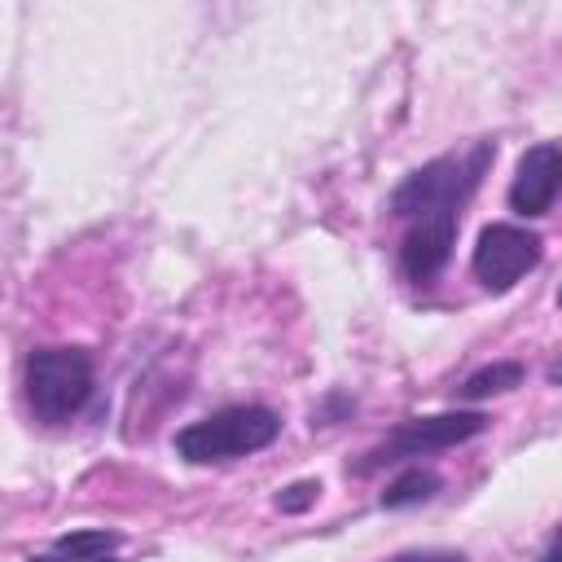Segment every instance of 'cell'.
Returning <instances> with one entry per match:
<instances>
[{
  "mask_svg": "<svg viewBox=\"0 0 562 562\" xmlns=\"http://www.w3.org/2000/svg\"><path fill=\"white\" fill-rule=\"evenodd\" d=\"M496 162L492 140H474L461 154L430 158L426 167L408 171L391 193V215L400 220H426V215H461L470 193L483 184L487 167Z\"/></svg>",
  "mask_w": 562,
  "mask_h": 562,
  "instance_id": "obj_1",
  "label": "cell"
},
{
  "mask_svg": "<svg viewBox=\"0 0 562 562\" xmlns=\"http://www.w3.org/2000/svg\"><path fill=\"white\" fill-rule=\"evenodd\" d=\"M281 435V417L263 404H233L176 430V457L189 465H224L263 452Z\"/></svg>",
  "mask_w": 562,
  "mask_h": 562,
  "instance_id": "obj_2",
  "label": "cell"
},
{
  "mask_svg": "<svg viewBox=\"0 0 562 562\" xmlns=\"http://www.w3.org/2000/svg\"><path fill=\"white\" fill-rule=\"evenodd\" d=\"M92 356L83 347H40L26 356V404L40 422L61 426L92 400Z\"/></svg>",
  "mask_w": 562,
  "mask_h": 562,
  "instance_id": "obj_3",
  "label": "cell"
},
{
  "mask_svg": "<svg viewBox=\"0 0 562 562\" xmlns=\"http://www.w3.org/2000/svg\"><path fill=\"white\" fill-rule=\"evenodd\" d=\"M487 430V413L479 408H457V413H430V417H408L400 422L378 448H369L351 474H373L382 465H395V461H413V457H426V452H439V448H457L474 435Z\"/></svg>",
  "mask_w": 562,
  "mask_h": 562,
  "instance_id": "obj_4",
  "label": "cell"
},
{
  "mask_svg": "<svg viewBox=\"0 0 562 562\" xmlns=\"http://www.w3.org/2000/svg\"><path fill=\"white\" fill-rule=\"evenodd\" d=\"M544 259V241L540 233L522 228V224H487L474 241L470 255V272L487 294H505L514 290L536 263Z\"/></svg>",
  "mask_w": 562,
  "mask_h": 562,
  "instance_id": "obj_5",
  "label": "cell"
},
{
  "mask_svg": "<svg viewBox=\"0 0 562 562\" xmlns=\"http://www.w3.org/2000/svg\"><path fill=\"white\" fill-rule=\"evenodd\" d=\"M558 198H562V145L558 140H540L514 167L509 211L522 215V220H536V215H549Z\"/></svg>",
  "mask_w": 562,
  "mask_h": 562,
  "instance_id": "obj_6",
  "label": "cell"
},
{
  "mask_svg": "<svg viewBox=\"0 0 562 562\" xmlns=\"http://www.w3.org/2000/svg\"><path fill=\"white\" fill-rule=\"evenodd\" d=\"M457 228H461V215H426V220H413V228L400 241V268H404V277L413 285H430L448 268L452 246H457Z\"/></svg>",
  "mask_w": 562,
  "mask_h": 562,
  "instance_id": "obj_7",
  "label": "cell"
},
{
  "mask_svg": "<svg viewBox=\"0 0 562 562\" xmlns=\"http://www.w3.org/2000/svg\"><path fill=\"white\" fill-rule=\"evenodd\" d=\"M522 378H527V369H522L518 360H496V364L474 369V373L457 386V395L470 400V404H479V400H487V395H505V391L522 386Z\"/></svg>",
  "mask_w": 562,
  "mask_h": 562,
  "instance_id": "obj_8",
  "label": "cell"
},
{
  "mask_svg": "<svg viewBox=\"0 0 562 562\" xmlns=\"http://www.w3.org/2000/svg\"><path fill=\"white\" fill-rule=\"evenodd\" d=\"M119 549V531H105V527H88V531H66L53 540V558L57 562H97V558H110Z\"/></svg>",
  "mask_w": 562,
  "mask_h": 562,
  "instance_id": "obj_9",
  "label": "cell"
},
{
  "mask_svg": "<svg viewBox=\"0 0 562 562\" xmlns=\"http://www.w3.org/2000/svg\"><path fill=\"white\" fill-rule=\"evenodd\" d=\"M439 487H443V479H439L435 470H426V465H408L400 479H391V483H386L382 505H386V509H408V505L430 501Z\"/></svg>",
  "mask_w": 562,
  "mask_h": 562,
  "instance_id": "obj_10",
  "label": "cell"
},
{
  "mask_svg": "<svg viewBox=\"0 0 562 562\" xmlns=\"http://www.w3.org/2000/svg\"><path fill=\"white\" fill-rule=\"evenodd\" d=\"M316 496H321V483L316 479H299V483H290V487L277 492V509L281 514H303V509L316 505Z\"/></svg>",
  "mask_w": 562,
  "mask_h": 562,
  "instance_id": "obj_11",
  "label": "cell"
},
{
  "mask_svg": "<svg viewBox=\"0 0 562 562\" xmlns=\"http://www.w3.org/2000/svg\"><path fill=\"white\" fill-rule=\"evenodd\" d=\"M386 562H465V553H452V549H413V553H395Z\"/></svg>",
  "mask_w": 562,
  "mask_h": 562,
  "instance_id": "obj_12",
  "label": "cell"
},
{
  "mask_svg": "<svg viewBox=\"0 0 562 562\" xmlns=\"http://www.w3.org/2000/svg\"><path fill=\"white\" fill-rule=\"evenodd\" d=\"M540 562H562V531H558V536L549 540V549L540 553Z\"/></svg>",
  "mask_w": 562,
  "mask_h": 562,
  "instance_id": "obj_13",
  "label": "cell"
},
{
  "mask_svg": "<svg viewBox=\"0 0 562 562\" xmlns=\"http://www.w3.org/2000/svg\"><path fill=\"white\" fill-rule=\"evenodd\" d=\"M549 378H553V382H562V364H553V369H549Z\"/></svg>",
  "mask_w": 562,
  "mask_h": 562,
  "instance_id": "obj_14",
  "label": "cell"
},
{
  "mask_svg": "<svg viewBox=\"0 0 562 562\" xmlns=\"http://www.w3.org/2000/svg\"><path fill=\"white\" fill-rule=\"evenodd\" d=\"M97 562H123V558H114V553H110V558H97Z\"/></svg>",
  "mask_w": 562,
  "mask_h": 562,
  "instance_id": "obj_15",
  "label": "cell"
},
{
  "mask_svg": "<svg viewBox=\"0 0 562 562\" xmlns=\"http://www.w3.org/2000/svg\"><path fill=\"white\" fill-rule=\"evenodd\" d=\"M558 307H562V290H558Z\"/></svg>",
  "mask_w": 562,
  "mask_h": 562,
  "instance_id": "obj_16",
  "label": "cell"
}]
</instances>
